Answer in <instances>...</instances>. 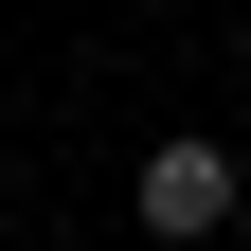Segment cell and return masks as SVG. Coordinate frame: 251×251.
I'll use <instances>...</instances> for the list:
<instances>
[{"instance_id": "obj_1", "label": "cell", "mask_w": 251, "mask_h": 251, "mask_svg": "<svg viewBox=\"0 0 251 251\" xmlns=\"http://www.w3.org/2000/svg\"><path fill=\"white\" fill-rule=\"evenodd\" d=\"M144 233H233V144H162L144 162Z\"/></svg>"}]
</instances>
